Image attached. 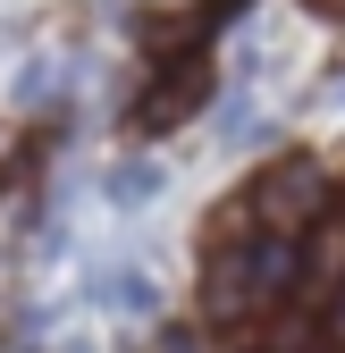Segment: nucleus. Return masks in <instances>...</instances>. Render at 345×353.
<instances>
[{"instance_id":"nucleus-1","label":"nucleus","mask_w":345,"mask_h":353,"mask_svg":"<svg viewBox=\"0 0 345 353\" xmlns=\"http://www.w3.org/2000/svg\"><path fill=\"white\" fill-rule=\"evenodd\" d=\"M304 278V252L278 244V236H244V244H219L202 270V320L210 328H236V320H262L270 303Z\"/></svg>"},{"instance_id":"nucleus-2","label":"nucleus","mask_w":345,"mask_h":353,"mask_svg":"<svg viewBox=\"0 0 345 353\" xmlns=\"http://www.w3.org/2000/svg\"><path fill=\"white\" fill-rule=\"evenodd\" d=\"M320 202H328V176H320V160H304V152H286V160H270L262 176L244 185V228L253 236H278V244H295L320 219Z\"/></svg>"},{"instance_id":"nucleus-3","label":"nucleus","mask_w":345,"mask_h":353,"mask_svg":"<svg viewBox=\"0 0 345 353\" xmlns=\"http://www.w3.org/2000/svg\"><path fill=\"white\" fill-rule=\"evenodd\" d=\"M202 101H210V59H202V51H186L177 68H160V76H152V93H144L135 126H144V135H160V126H177V118H194Z\"/></svg>"},{"instance_id":"nucleus-4","label":"nucleus","mask_w":345,"mask_h":353,"mask_svg":"<svg viewBox=\"0 0 345 353\" xmlns=\"http://www.w3.org/2000/svg\"><path fill=\"white\" fill-rule=\"evenodd\" d=\"M101 303H110L118 320H144L152 303H160V286H152L144 270H101Z\"/></svg>"},{"instance_id":"nucleus-5","label":"nucleus","mask_w":345,"mask_h":353,"mask_svg":"<svg viewBox=\"0 0 345 353\" xmlns=\"http://www.w3.org/2000/svg\"><path fill=\"white\" fill-rule=\"evenodd\" d=\"M160 194V168L152 160H118L110 176H101V202H118V210H135V202H152Z\"/></svg>"},{"instance_id":"nucleus-6","label":"nucleus","mask_w":345,"mask_h":353,"mask_svg":"<svg viewBox=\"0 0 345 353\" xmlns=\"http://www.w3.org/2000/svg\"><path fill=\"white\" fill-rule=\"evenodd\" d=\"M144 353H202V336H194V328H160Z\"/></svg>"},{"instance_id":"nucleus-7","label":"nucleus","mask_w":345,"mask_h":353,"mask_svg":"<svg viewBox=\"0 0 345 353\" xmlns=\"http://www.w3.org/2000/svg\"><path fill=\"white\" fill-rule=\"evenodd\" d=\"M304 9H312V17H345V0H304Z\"/></svg>"}]
</instances>
